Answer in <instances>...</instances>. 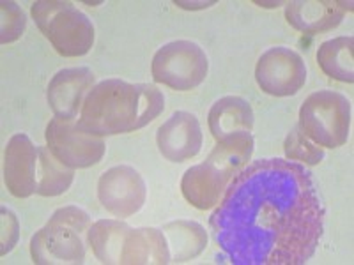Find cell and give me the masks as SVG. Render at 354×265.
I'll return each mask as SVG.
<instances>
[{
  "instance_id": "6da1fadb",
  "label": "cell",
  "mask_w": 354,
  "mask_h": 265,
  "mask_svg": "<svg viewBox=\"0 0 354 265\" xmlns=\"http://www.w3.org/2000/svg\"><path fill=\"white\" fill-rule=\"evenodd\" d=\"M234 265H303L324 230V207L298 161L259 159L230 181L209 219Z\"/></svg>"
},
{
  "instance_id": "7a4b0ae2",
  "label": "cell",
  "mask_w": 354,
  "mask_h": 265,
  "mask_svg": "<svg viewBox=\"0 0 354 265\" xmlns=\"http://www.w3.org/2000/svg\"><path fill=\"white\" fill-rule=\"evenodd\" d=\"M165 108V97L156 85L103 80L87 94L78 117V128L97 137L131 132L153 122Z\"/></svg>"
},
{
  "instance_id": "3957f363",
  "label": "cell",
  "mask_w": 354,
  "mask_h": 265,
  "mask_svg": "<svg viewBox=\"0 0 354 265\" xmlns=\"http://www.w3.org/2000/svg\"><path fill=\"white\" fill-rule=\"evenodd\" d=\"M91 217L78 207L55 210L44 228L30 239L34 264H84L88 244Z\"/></svg>"
},
{
  "instance_id": "277c9868",
  "label": "cell",
  "mask_w": 354,
  "mask_h": 265,
  "mask_svg": "<svg viewBox=\"0 0 354 265\" xmlns=\"http://www.w3.org/2000/svg\"><path fill=\"white\" fill-rule=\"evenodd\" d=\"M37 28L62 57H82L93 48L94 25L71 2L39 0L30 8Z\"/></svg>"
},
{
  "instance_id": "5b68a950",
  "label": "cell",
  "mask_w": 354,
  "mask_h": 265,
  "mask_svg": "<svg viewBox=\"0 0 354 265\" xmlns=\"http://www.w3.org/2000/svg\"><path fill=\"white\" fill-rule=\"evenodd\" d=\"M299 129L319 147L337 149L349 138L351 103L335 90L310 94L299 110Z\"/></svg>"
},
{
  "instance_id": "8992f818",
  "label": "cell",
  "mask_w": 354,
  "mask_h": 265,
  "mask_svg": "<svg viewBox=\"0 0 354 265\" xmlns=\"http://www.w3.org/2000/svg\"><path fill=\"white\" fill-rule=\"evenodd\" d=\"M151 71L158 84L174 90H192L205 80L209 61L197 43L172 41L154 53Z\"/></svg>"
},
{
  "instance_id": "52a82bcc",
  "label": "cell",
  "mask_w": 354,
  "mask_h": 265,
  "mask_svg": "<svg viewBox=\"0 0 354 265\" xmlns=\"http://www.w3.org/2000/svg\"><path fill=\"white\" fill-rule=\"evenodd\" d=\"M46 144L57 159L69 168H88L105 154L103 138L78 128L77 119L55 117L46 126Z\"/></svg>"
},
{
  "instance_id": "ba28073f",
  "label": "cell",
  "mask_w": 354,
  "mask_h": 265,
  "mask_svg": "<svg viewBox=\"0 0 354 265\" xmlns=\"http://www.w3.org/2000/svg\"><path fill=\"white\" fill-rule=\"evenodd\" d=\"M255 78L259 87L270 96H294L306 84V66L301 55L294 50L274 46L261 55Z\"/></svg>"
},
{
  "instance_id": "9c48e42d",
  "label": "cell",
  "mask_w": 354,
  "mask_h": 265,
  "mask_svg": "<svg viewBox=\"0 0 354 265\" xmlns=\"http://www.w3.org/2000/svg\"><path fill=\"white\" fill-rule=\"evenodd\" d=\"M147 188L140 173L128 165L113 166L100 177L97 198L109 213L128 217L144 207Z\"/></svg>"
},
{
  "instance_id": "30bf717a",
  "label": "cell",
  "mask_w": 354,
  "mask_h": 265,
  "mask_svg": "<svg viewBox=\"0 0 354 265\" xmlns=\"http://www.w3.org/2000/svg\"><path fill=\"white\" fill-rule=\"evenodd\" d=\"M161 156L183 163L197 156L202 149V129L197 117L189 112H176L163 122L156 135Z\"/></svg>"
},
{
  "instance_id": "8fae6325",
  "label": "cell",
  "mask_w": 354,
  "mask_h": 265,
  "mask_svg": "<svg viewBox=\"0 0 354 265\" xmlns=\"http://www.w3.org/2000/svg\"><path fill=\"white\" fill-rule=\"evenodd\" d=\"M39 147L32 140L18 132L8 141L4 154V181L11 195L27 198L36 193V170Z\"/></svg>"
},
{
  "instance_id": "7c38bea8",
  "label": "cell",
  "mask_w": 354,
  "mask_h": 265,
  "mask_svg": "<svg viewBox=\"0 0 354 265\" xmlns=\"http://www.w3.org/2000/svg\"><path fill=\"white\" fill-rule=\"evenodd\" d=\"M94 81L96 77L88 68H71L57 72L46 92L48 105L55 117L77 119L85 97L94 88Z\"/></svg>"
},
{
  "instance_id": "4fadbf2b",
  "label": "cell",
  "mask_w": 354,
  "mask_h": 265,
  "mask_svg": "<svg viewBox=\"0 0 354 265\" xmlns=\"http://www.w3.org/2000/svg\"><path fill=\"white\" fill-rule=\"evenodd\" d=\"M346 11H353V2L337 0H294L286 8L289 25L305 34L326 32L342 23Z\"/></svg>"
},
{
  "instance_id": "5bb4252c",
  "label": "cell",
  "mask_w": 354,
  "mask_h": 265,
  "mask_svg": "<svg viewBox=\"0 0 354 265\" xmlns=\"http://www.w3.org/2000/svg\"><path fill=\"white\" fill-rule=\"evenodd\" d=\"M232 179V175L205 159L202 165L192 166L183 175V197L186 198L188 204L194 205L195 209H213L220 204L221 197Z\"/></svg>"
},
{
  "instance_id": "9a60e30c",
  "label": "cell",
  "mask_w": 354,
  "mask_h": 265,
  "mask_svg": "<svg viewBox=\"0 0 354 265\" xmlns=\"http://www.w3.org/2000/svg\"><path fill=\"white\" fill-rule=\"evenodd\" d=\"M170 249L163 230L129 228L121 253V264L149 265L169 264Z\"/></svg>"
},
{
  "instance_id": "2e32d148",
  "label": "cell",
  "mask_w": 354,
  "mask_h": 265,
  "mask_svg": "<svg viewBox=\"0 0 354 265\" xmlns=\"http://www.w3.org/2000/svg\"><path fill=\"white\" fill-rule=\"evenodd\" d=\"M252 128H254V110L243 97H221L211 108L209 129L216 141L236 132H252Z\"/></svg>"
},
{
  "instance_id": "e0dca14e",
  "label": "cell",
  "mask_w": 354,
  "mask_h": 265,
  "mask_svg": "<svg viewBox=\"0 0 354 265\" xmlns=\"http://www.w3.org/2000/svg\"><path fill=\"white\" fill-rule=\"evenodd\" d=\"M167 242L170 249V262H186L198 257L207 246V235L195 221H172L163 226Z\"/></svg>"
},
{
  "instance_id": "ac0fdd59",
  "label": "cell",
  "mask_w": 354,
  "mask_h": 265,
  "mask_svg": "<svg viewBox=\"0 0 354 265\" xmlns=\"http://www.w3.org/2000/svg\"><path fill=\"white\" fill-rule=\"evenodd\" d=\"M131 226L117 219H101L88 230V246L101 264L121 265L124 239Z\"/></svg>"
},
{
  "instance_id": "d6986e66",
  "label": "cell",
  "mask_w": 354,
  "mask_h": 265,
  "mask_svg": "<svg viewBox=\"0 0 354 265\" xmlns=\"http://www.w3.org/2000/svg\"><path fill=\"white\" fill-rule=\"evenodd\" d=\"M317 62L321 69L333 80L354 81V39L353 36L335 37L319 46Z\"/></svg>"
},
{
  "instance_id": "ffe728a7",
  "label": "cell",
  "mask_w": 354,
  "mask_h": 265,
  "mask_svg": "<svg viewBox=\"0 0 354 265\" xmlns=\"http://www.w3.org/2000/svg\"><path fill=\"white\" fill-rule=\"evenodd\" d=\"M252 154H254V137L250 131H243L216 141V147L207 156V161L229 175L236 177L248 165Z\"/></svg>"
},
{
  "instance_id": "44dd1931",
  "label": "cell",
  "mask_w": 354,
  "mask_h": 265,
  "mask_svg": "<svg viewBox=\"0 0 354 265\" xmlns=\"http://www.w3.org/2000/svg\"><path fill=\"white\" fill-rule=\"evenodd\" d=\"M75 172L53 156L48 147H39L36 170V193L41 197H59L66 193Z\"/></svg>"
},
{
  "instance_id": "7402d4cb",
  "label": "cell",
  "mask_w": 354,
  "mask_h": 265,
  "mask_svg": "<svg viewBox=\"0 0 354 265\" xmlns=\"http://www.w3.org/2000/svg\"><path fill=\"white\" fill-rule=\"evenodd\" d=\"M283 150H286L287 159L299 161V163H305L310 166L319 165L324 157L322 147H319L308 137H305L299 128L290 129L286 138V144H283Z\"/></svg>"
},
{
  "instance_id": "603a6c76",
  "label": "cell",
  "mask_w": 354,
  "mask_h": 265,
  "mask_svg": "<svg viewBox=\"0 0 354 265\" xmlns=\"http://www.w3.org/2000/svg\"><path fill=\"white\" fill-rule=\"evenodd\" d=\"M0 9H2V44L15 43L17 39H20L21 34L25 32V25H27V20H25V14L21 11L20 6L17 2H11V0H4L0 4Z\"/></svg>"
},
{
  "instance_id": "cb8c5ba5",
  "label": "cell",
  "mask_w": 354,
  "mask_h": 265,
  "mask_svg": "<svg viewBox=\"0 0 354 265\" xmlns=\"http://www.w3.org/2000/svg\"><path fill=\"white\" fill-rule=\"evenodd\" d=\"M18 221L11 210L2 207V257L8 255L18 241Z\"/></svg>"
}]
</instances>
